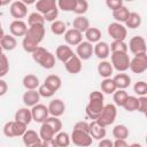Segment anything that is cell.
Instances as JSON below:
<instances>
[{
	"label": "cell",
	"instance_id": "obj_1",
	"mask_svg": "<svg viewBox=\"0 0 147 147\" xmlns=\"http://www.w3.org/2000/svg\"><path fill=\"white\" fill-rule=\"evenodd\" d=\"M44 37H45L44 24H37V25L29 26L28 31L23 38V41H22L23 49L25 52L32 54L39 47V44L42 41Z\"/></svg>",
	"mask_w": 147,
	"mask_h": 147
},
{
	"label": "cell",
	"instance_id": "obj_2",
	"mask_svg": "<svg viewBox=\"0 0 147 147\" xmlns=\"http://www.w3.org/2000/svg\"><path fill=\"white\" fill-rule=\"evenodd\" d=\"M88 103L86 106V115L95 121L99 118L103 107H105V103H103V94L102 92L100 91H93L90 95H88Z\"/></svg>",
	"mask_w": 147,
	"mask_h": 147
},
{
	"label": "cell",
	"instance_id": "obj_3",
	"mask_svg": "<svg viewBox=\"0 0 147 147\" xmlns=\"http://www.w3.org/2000/svg\"><path fill=\"white\" fill-rule=\"evenodd\" d=\"M32 59L45 69H52L55 65V56L44 47H38L32 53Z\"/></svg>",
	"mask_w": 147,
	"mask_h": 147
},
{
	"label": "cell",
	"instance_id": "obj_4",
	"mask_svg": "<svg viewBox=\"0 0 147 147\" xmlns=\"http://www.w3.org/2000/svg\"><path fill=\"white\" fill-rule=\"evenodd\" d=\"M116 115H117V109H116V106L113 105V103H108V105H105L100 116L98 119H95L99 124H101L102 126H108L110 124L114 123L115 118H116Z\"/></svg>",
	"mask_w": 147,
	"mask_h": 147
},
{
	"label": "cell",
	"instance_id": "obj_5",
	"mask_svg": "<svg viewBox=\"0 0 147 147\" xmlns=\"http://www.w3.org/2000/svg\"><path fill=\"white\" fill-rule=\"evenodd\" d=\"M111 65L118 72H124L130 68V57L127 53H111Z\"/></svg>",
	"mask_w": 147,
	"mask_h": 147
},
{
	"label": "cell",
	"instance_id": "obj_6",
	"mask_svg": "<svg viewBox=\"0 0 147 147\" xmlns=\"http://www.w3.org/2000/svg\"><path fill=\"white\" fill-rule=\"evenodd\" d=\"M26 126L25 124H22L20 122L16 121H10L7 122L3 126V134L8 138H13V137H21L25 133L26 131Z\"/></svg>",
	"mask_w": 147,
	"mask_h": 147
},
{
	"label": "cell",
	"instance_id": "obj_7",
	"mask_svg": "<svg viewBox=\"0 0 147 147\" xmlns=\"http://www.w3.org/2000/svg\"><path fill=\"white\" fill-rule=\"evenodd\" d=\"M134 74H142L147 70V54L139 53L136 54L132 60H130V68Z\"/></svg>",
	"mask_w": 147,
	"mask_h": 147
},
{
	"label": "cell",
	"instance_id": "obj_8",
	"mask_svg": "<svg viewBox=\"0 0 147 147\" xmlns=\"http://www.w3.org/2000/svg\"><path fill=\"white\" fill-rule=\"evenodd\" d=\"M108 34L116 41H124L127 36V30L121 23L114 22L108 25Z\"/></svg>",
	"mask_w": 147,
	"mask_h": 147
},
{
	"label": "cell",
	"instance_id": "obj_9",
	"mask_svg": "<svg viewBox=\"0 0 147 147\" xmlns=\"http://www.w3.org/2000/svg\"><path fill=\"white\" fill-rule=\"evenodd\" d=\"M70 140L74 142V145L79 147H88L92 145V137L90 136V133H85L82 131L72 130Z\"/></svg>",
	"mask_w": 147,
	"mask_h": 147
},
{
	"label": "cell",
	"instance_id": "obj_10",
	"mask_svg": "<svg viewBox=\"0 0 147 147\" xmlns=\"http://www.w3.org/2000/svg\"><path fill=\"white\" fill-rule=\"evenodd\" d=\"M31 115H32V119L37 123H44L46 121V118L48 117V108L45 105L38 103L36 106L32 107L31 109Z\"/></svg>",
	"mask_w": 147,
	"mask_h": 147
},
{
	"label": "cell",
	"instance_id": "obj_11",
	"mask_svg": "<svg viewBox=\"0 0 147 147\" xmlns=\"http://www.w3.org/2000/svg\"><path fill=\"white\" fill-rule=\"evenodd\" d=\"M127 48H130L131 53H133L134 55L139 54V53H146V41L142 37L136 36L130 39Z\"/></svg>",
	"mask_w": 147,
	"mask_h": 147
},
{
	"label": "cell",
	"instance_id": "obj_12",
	"mask_svg": "<svg viewBox=\"0 0 147 147\" xmlns=\"http://www.w3.org/2000/svg\"><path fill=\"white\" fill-rule=\"evenodd\" d=\"M10 15L16 18V20H21L23 17L26 16L28 14V8H26V5L23 2V1H14L11 2L10 5Z\"/></svg>",
	"mask_w": 147,
	"mask_h": 147
},
{
	"label": "cell",
	"instance_id": "obj_13",
	"mask_svg": "<svg viewBox=\"0 0 147 147\" xmlns=\"http://www.w3.org/2000/svg\"><path fill=\"white\" fill-rule=\"evenodd\" d=\"M77 56L80 60H88L93 55V45L88 41H82L76 48Z\"/></svg>",
	"mask_w": 147,
	"mask_h": 147
},
{
	"label": "cell",
	"instance_id": "obj_14",
	"mask_svg": "<svg viewBox=\"0 0 147 147\" xmlns=\"http://www.w3.org/2000/svg\"><path fill=\"white\" fill-rule=\"evenodd\" d=\"M48 114H51L53 117H60L63 115L65 110V105L61 99H54L48 105Z\"/></svg>",
	"mask_w": 147,
	"mask_h": 147
},
{
	"label": "cell",
	"instance_id": "obj_15",
	"mask_svg": "<svg viewBox=\"0 0 147 147\" xmlns=\"http://www.w3.org/2000/svg\"><path fill=\"white\" fill-rule=\"evenodd\" d=\"M9 30L13 37H24L28 31V26L22 20H15L10 23Z\"/></svg>",
	"mask_w": 147,
	"mask_h": 147
},
{
	"label": "cell",
	"instance_id": "obj_16",
	"mask_svg": "<svg viewBox=\"0 0 147 147\" xmlns=\"http://www.w3.org/2000/svg\"><path fill=\"white\" fill-rule=\"evenodd\" d=\"M64 40L68 45L77 46L83 41V33H80L75 29H69L64 33Z\"/></svg>",
	"mask_w": 147,
	"mask_h": 147
},
{
	"label": "cell",
	"instance_id": "obj_17",
	"mask_svg": "<svg viewBox=\"0 0 147 147\" xmlns=\"http://www.w3.org/2000/svg\"><path fill=\"white\" fill-rule=\"evenodd\" d=\"M64 67H65V70L69 72V74H78L82 70V60L77 56V55H72V57H70L65 63H64Z\"/></svg>",
	"mask_w": 147,
	"mask_h": 147
},
{
	"label": "cell",
	"instance_id": "obj_18",
	"mask_svg": "<svg viewBox=\"0 0 147 147\" xmlns=\"http://www.w3.org/2000/svg\"><path fill=\"white\" fill-rule=\"evenodd\" d=\"M90 136L92 137V139H96V140L103 139L106 137L105 126L99 124L96 121H92V123H90Z\"/></svg>",
	"mask_w": 147,
	"mask_h": 147
},
{
	"label": "cell",
	"instance_id": "obj_19",
	"mask_svg": "<svg viewBox=\"0 0 147 147\" xmlns=\"http://www.w3.org/2000/svg\"><path fill=\"white\" fill-rule=\"evenodd\" d=\"M36 8L39 11V14L45 15L48 11L57 8V5L55 0H39L36 2Z\"/></svg>",
	"mask_w": 147,
	"mask_h": 147
},
{
	"label": "cell",
	"instance_id": "obj_20",
	"mask_svg": "<svg viewBox=\"0 0 147 147\" xmlns=\"http://www.w3.org/2000/svg\"><path fill=\"white\" fill-rule=\"evenodd\" d=\"M110 49H109V45L105 41H99L96 42L95 46H93V54H95V56L98 59L105 60L109 56Z\"/></svg>",
	"mask_w": 147,
	"mask_h": 147
},
{
	"label": "cell",
	"instance_id": "obj_21",
	"mask_svg": "<svg viewBox=\"0 0 147 147\" xmlns=\"http://www.w3.org/2000/svg\"><path fill=\"white\" fill-rule=\"evenodd\" d=\"M72 55H74L72 49L67 45H60L55 51V56L62 63H65L70 57H72Z\"/></svg>",
	"mask_w": 147,
	"mask_h": 147
},
{
	"label": "cell",
	"instance_id": "obj_22",
	"mask_svg": "<svg viewBox=\"0 0 147 147\" xmlns=\"http://www.w3.org/2000/svg\"><path fill=\"white\" fill-rule=\"evenodd\" d=\"M39 100H40V95L36 90H30V91L26 90V92L23 94V102L26 107H33L38 105Z\"/></svg>",
	"mask_w": 147,
	"mask_h": 147
},
{
	"label": "cell",
	"instance_id": "obj_23",
	"mask_svg": "<svg viewBox=\"0 0 147 147\" xmlns=\"http://www.w3.org/2000/svg\"><path fill=\"white\" fill-rule=\"evenodd\" d=\"M22 139H23V144L25 145V147H31L38 142H41L39 134L33 130H26L25 133L22 136Z\"/></svg>",
	"mask_w": 147,
	"mask_h": 147
},
{
	"label": "cell",
	"instance_id": "obj_24",
	"mask_svg": "<svg viewBox=\"0 0 147 147\" xmlns=\"http://www.w3.org/2000/svg\"><path fill=\"white\" fill-rule=\"evenodd\" d=\"M15 121L20 122L22 124L28 125L31 121H32V115H31V110L28 107H23L20 108L16 113H15Z\"/></svg>",
	"mask_w": 147,
	"mask_h": 147
},
{
	"label": "cell",
	"instance_id": "obj_25",
	"mask_svg": "<svg viewBox=\"0 0 147 147\" xmlns=\"http://www.w3.org/2000/svg\"><path fill=\"white\" fill-rule=\"evenodd\" d=\"M44 85H46L51 91L55 93L57 90H60L62 85V80L57 75H48L44 80Z\"/></svg>",
	"mask_w": 147,
	"mask_h": 147
},
{
	"label": "cell",
	"instance_id": "obj_26",
	"mask_svg": "<svg viewBox=\"0 0 147 147\" xmlns=\"http://www.w3.org/2000/svg\"><path fill=\"white\" fill-rule=\"evenodd\" d=\"M113 80H114V83H115L117 90H125V88L129 87L130 84H131V78H130V76H129L127 74H123V72H122V74H117V75L113 78Z\"/></svg>",
	"mask_w": 147,
	"mask_h": 147
},
{
	"label": "cell",
	"instance_id": "obj_27",
	"mask_svg": "<svg viewBox=\"0 0 147 147\" xmlns=\"http://www.w3.org/2000/svg\"><path fill=\"white\" fill-rule=\"evenodd\" d=\"M72 26H74L72 29H75V30L79 31L80 33H83V32H85V31L90 28V21H88L87 17L80 15V16H77V17L74 20Z\"/></svg>",
	"mask_w": 147,
	"mask_h": 147
},
{
	"label": "cell",
	"instance_id": "obj_28",
	"mask_svg": "<svg viewBox=\"0 0 147 147\" xmlns=\"http://www.w3.org/2000/svg\"><path fill=\"white\" fill-rule=\"evenodd\" d=\"M23 86L26 90H36L37 87H39V78L33 75V74H29L26 76L23 77Z\"/></svg>",
	"mask_w": 147,
	"mask_h": 147
},
{
	"label": "cell",
	"instance_id": "obj_29",
	"mask_svg": "<svg viewBox=\"0 0 147 147\" xmlns=\"http://www.w3.org/2000/svg\"><path fill=\"white\" fill-rule=\"evenodd\" d=\"M0 46L5 51H13L17 46V41H16L15 37H13L10 34H5L0 39Z\"/></svg>",
	"mask_w": 147,
	"mask_h": 147
},
{
	"label": "cell",
	"instance_id": "obj_30",
	"mask_svg": "<svg viewBox=\"0 0 147 147\" xmlns=\"http://www.w3.org/2000/svg\"><path fill=\"white\" fill-rule=\"evenodd\" d=\"M98 72L103 78H110L113 75V65L108 61H101L98 64Z\"/></svg>",
	"mask_w": 147,
	"mask_h": 147
},
{
	"label": "cell",
	"instance_id": "obj_31",
	"mask_svg": "<svg viewBox=\"0 0 147 147\" xmlns=\"http://www.w3.org/2000/svg\"><path fill=\"white\" fill-rule=\"evenodd\" d=\"M85 37L90 44L92 42H99L101 39V31L98 28H88L85 31Z\"/></svg>",
	"mask_w": 147,
	"mask_h": 147
},
{
	"label": "cell",
	"instance_id": "obj_32",
	"mask_svg": "<svg viewBox=\"0 0 147 147\" xmlns=\"http://www.w3.org/2000/svg\"><path fill=\"white\" fill-rule=\"evenodd\" d=\"M141 24V16L138 13H130L126 22H125V28L129 29H137Z\"/></svg>",
	"mask_w": 147,
	"mask_h": 147
},
{
	"label": "cell",
	"instance_id": "obj_33",
	"mask_svg": "<svg viewBox=\"0 0 147 147\" xmlns=\"http://www.w3.org/2000/svg\"><path fill=\"white\" fill-rule=\"evenodd\" d=\"M129 15H130V11H129V9L125 6H122L117 10L113 11V17L116 20L117 23H121V22H124L125 23L126 20H127V17H129Z\"/></svg>",
	"mask_w": 147,
	"mask_h": 147
},
{
	"label": "cell",
	"instance_id": "obj_34",
	"mask_svg": "<svg viewBox=\"0 0 147 147\" xmlns=\"http://www.w3.org/2000/svg\"><path fill=\"white\" fill-rule=\"evenodd\" d=\"M113 136L116 139L125 140L129 137V129L123 124H118L113 129Z\"/></svg>",
	"mask_w": 147,
	"mask_h": 147
},
{
	"label": "cell",
	"instance_id": "obj_35",
	"mask_svg": "<svg viewBox=\"0 0 147 147\" xmlns=\"http://www.w3.org/2000/svg\"><path fill=\"white\" fill-rule=\"evenodd\" d=\"M55 136V132L52 130V127L49 125H47L46 123H42L41 124V127H40V132H39V137L42 141L45 140H49V139H53Z\"/></svg>",
	"mask_w": 147,
	"mask_h": 147
},
{
	"label": "cell",
	"instance_id": "obj_36",
	"mask_svg": "<svg viewBox=\"0 0 147 147\" xmlns=\"http://www.w3.org/2000/svg\"><path fill=\"white\" fill-rule=\"evenodd\" d=\"M54 140L59 147H68L70 145V141H71L69 134L67 132H61V131L55 134Z\"/></svg>",
	"mask_w": 147,
	"mask_h": 147
},
{
	"label": "cell",
	"instance_id": "obj_37",
	"mask_svg": "<svg viewBox=\"0 0 147 147\" xmlns=\"http://www.w3.org/2000/svg\"><path fill=\"white\" fill-rule=\"evenodd\" d=\"M117 90L113 78H105L102 82H101V91L103 93H107V94H111L114 93L115 91Z\"/></svg>",
	"mask_w": 147,
	"mask_h": 147
},
{
	"label": "cell",
	"instance_id": "obj_38",
	"mask_svg": "<svg viewBox=\"0 0 147 147\" xmlns=\"http://www.w3.org/2000/svg\"><path fill=\"white\" fill-rule=\"evenodd\" d=\"M51 31H52L54 34H56V36L64 34L65 31H67V25H65V23L62 22V21H54V22H52Z\"/></svg>",
	"mask_w": 147,
	"mask_h": 147
},
{
	"label": "cell",
	"instance_id": "obj_39",
	"mask_svg": "<svg viewBox=\"0 0 147 147\" xmlns=\"http://www.w3.org/2000/svg\"><path fill=\"white\" fill-rule=\"evenodd\" d=\"M44 123L49 125L52 127V130L55 132V134L59 133L61 131V129H62V122L59 119V117H53V116L52 117H47Z\"/></svg>",
	"mask_w": 147,
	"mask_h": 147
},
{
	"label": "cell",
	"instance_id": "obj_40",
	"mask_svg": "<svg viewBox=\"0 0 147 147\" xmlns=\"http://www.w3.org/2000/svg\"><path fill=\"white\" fill-rule=\"evenodd\" d=\"M109 49L111 51V53H127V45L124 41H116L114 40L110 44Z\"/></svg>",
	"mask_w": 147,
	"mask_h": 147
},
{
	"label": "cell",
	"instance_id": "obj_41",
	"mask_svg": "<svg viewBox=\"0 0 147 147\" xmlns=\"http://www.w3.org/2000/svg\"><path fill=\"white\" fill-rule=\"evenodd\" d=\"M56 5L57 8L62 9L63 11H74L76 6V0H59Z\"/></svg>",
	"mask_w": 147,
	"mask_h": 147
},
{
	"label": "cell",
	"instance_id": "obj_42",
	"mask_svg": "<svg viewBox=\"0 0 147 147\" xmlns=\"http://www.w3.org/2000/svg\"><path fill=\"white\" fill-rule=\"evenodd\" d=\"M127 96H129V94H127L124 90H116V91L114 92V101H115V103H116L117 106H119V107H123V105H124V102L126 101Z\"/></svg>",
	"mask_w": 147,
	"mask_h": 147
},
{
	"label": "cell",
	"instance_id": "obj_43",
	"mask_svg": "<svg viewBox=\"0 0 147 147\" xmlns=\"http://www.w3.org/2000/svg\"><path fill=\"white\" fill-rule=\"evenodd\" d=\"M123 108L126 111H134V110H137V108H138V98L129 95L126 101L123 105Z\"/></svg>",
	"mask_w": 147,
	"mask_h": 147
},
{
	"label": "cell",
	"instance_id": "obj_44",
	"mask_svg": "<svg viewBox=\"0 0 147 147\" xmlns=\"http://www.w3.org/2000/svg\"><path fill=\"white\" fill-rule=\"evenodd\" d=\"M9 71V60L8 57L2 53L0 54V78L6 76Z\"/></svg>",
	"mask_w": 147,
	"mask_h": 147
},
{
	"label": "cell",
	"instance_id": "obj_45",
	"mask_svg": "<svg viewBox=\"0 0 147 147\" xmlns=\"http://www.w3.org/2000/svg\"><path fill=\"white\" fill-rule=\"evenodd\" d=\"M88 9V3L86 0H76V6L74 9V13L78 14V16L83 15L84 13H86Z\"/></svg>",
	"mask_w": 147,
	"mask_h": 147
},
{
	"label": "cell",
	"instance_id": "obj_46",
	"mask_svg": "<svg viewBox=\"0 0 147 147\" xmlns=\"http://www.w3.org/2000/svg\"><path fill=\"white\" fill-rule=\"evenodd\" d=\"M28 23L29 25H37V24H44L45 23V20L42 17L41 14L39 13H31L28 17Z\"/></svg>",
	"mask_w": 147,
	"mask_h": 147
},
{
	"label": "cell",
	"instance_id": "obj_47",
	"mask_svg": "<svg viewBox=\"0 0 147 147\" xmlns=\"http://www.w3.org/2000/svg\"><path fill=\"white\" fill-rule=\"evenodd\" d=\"M133 91H134L136 94H138L140 96H145L147 94V84L144 80H139L134 84Z\"/></svg>",
	"mask_w": 147,
	"mask_h": 147
},
{
	"label": "cell",
	"instance_id": "obj_48",
	"mask_svg": "<svg viewBox=\"0 0 147 147\" xmlns=\"http://www.w3.org/2000/svg\"><path fill=\"white\" fill-rule=\"evenodd\" d=\"M74 130L75 131H82V132H85V133H90V124L85 121L77 122L74 125Z\"/></svg>",
	"mask_w": 147,
	"mask_h": 147
},
{
	"label": "cell",
	"instance_id": "obj_49",
	"mask_svg": "<svg viewBox=\"0 0 147 147\" xmlns=\"http://www.w3.org/2000/svg\"><path fill=\"white\" fill-rule=\"evenodd\" d=\"M106 6L109 9H111V11H115V10H117L118 8H121L123 6V1L122 0H107Z\"/></svg>",
	"mask_w": 147,
	"mask_h": 147
},
{
	"label": "cell",
	"instance_id": "obj_50",
	"mask_svg": "<svg viewBox=\"0 0 147 147\" xmlns=\"http://www.w3.org/2000/svg\"><path fill=\"white\" fill-rule=\"evenodd\" d=\"M38 93L40 96H44V98H51L54 95V92L51 91L46 85H39V90H38Z\"/></svg>",
	"mask_w": 147,
	"mask_h": 147
},
{
	"label": "cell",
	"instance_id": "obj_51",
	"mask_svg": "<svg viewBox=\"0 0 147 147\" xmlns=\"http://www.w3.org/2000/svg\"><path fill=\"white\" fill-rule=\"evenodd\" d=\"M138 111L145 114L147 111V98L146 96H140L138 98V108H137Z\"/></svg>",
	"mask_w": 147,
	"mask_h": 147
},
{
	"label": "cell",
	"instance_id": "obj_52",
	"mask_svg": "<svg viewBox=\"0 0 147 147\" xmlns=\"http://www.w3.org/2000/svg\"><path fill=\"white\" fill-rule=\"evenodd\" d=\"M57 15H59V9H57V8H55V9H53V10L48 11L47 14L42 15V17H44V20H45V21H48V22H54V21H56L55 18L57 17Z\"/></svg>",
	"mask_w": 147,
	"mask_h": 147
},
{
	"label": "cell",
	"instance_id": "obj_53",
	"mask_svg": "<svg viewBox=\"0 0 147 147\" xmlns=\"http://www.w3.org/2000/svg\"><path fill=\"white\" fill-rule=\"evenodd\" d=\"M8 91V85L3 79H0V96L5 95Z\"/></svg>",
	"mask_w": 147,
	"mask_h": 147
},
{
	"label": "cell",
	"instance_id": "obj_54",
	"mask_svg": "<svg viewBox=\"0 0 147 147\" xmlns=\"http://www.w3.org/2000/svg\"><path fill=\"white\" fill-rule=\"evenodd\" d=\"M98 147H114V144L109 139H101L99 145H98Z\"/></svg>",
	"mask_w": 147,
	"mask_h": 147
},
{
	"label": "cell",
	"instance_id": "obj_55",
	"mask_svg": "<svg viewBox=\"0 0 147 147\" xmlns=\"http://www.w3.org/2000/svg\"><path fill=\"white\" fill-rule=\"evenodd\" d=\"M113 144H114V147H129V144L122 139H116Z\"/></svg>",
	"mask_w": 147,
	"mask_h": 147
},
{
	"label": "cell",
	"instance_id": "obj_56",
	"mask_svg": "<svg viewBox=\"0 0 147 147\" xmlns=\"http://www.w3.org/2000/svg\"><path fill=\"white\" fill-rule=\"evenodd\" d=\"M42 146H44V147H59V146L56 145L54 138H53V139H49V140L42 141Z\"/></svg>",
	"mask_w": 147,
	"mask_h": 147
},
{
	"label": "cell",
	"instance_id": "obj_57",
	"mask_svg": "<svg viewBox=\"0 0 147 147\" xmlns=\"http://www.w3.org/2000/svg\"><path fill=\"white\" fill-rule=\"evenodd\" d=\"M5 36V32H3V29H2V25H1V21H0V39Z\"/></svg>",
	"mask_w": 147,
	"mask_h": 147
},
{
	"label": "cell",
	"instance_id": "obj_58",
	"mask_svg": "<svg viewBox=\"0 0 147 147\" xmlns=\"http://www.w3.org/2000/svg\"><path fill=\"white\" fill-rule=\"evenodd\" d=\"M129 147H142L140 144H137V142H134V144H131V145H129Z\"/></svg>",
	"mask_w": 147,
	"mask_h": 147
},
{
	"label": "cell",
	"instance_id": "obj_59",
	"mask_svg": "<svg viewBox=\"0 0 147 147\" xmlns=\"http://www.w3.org/2000/svg\"><path fill=\"white\" fill-rule=\"evenodd\" d=\"M31 147H44V146H42V141H41V142H38V144H36V145H33V146H31Z\"/></svg>",
	"mask_w": 147,
	"mask_h": 147
},
{
	"label": "cell",
	"instance_id": "obj_60",
	"mask_svg": "<svg viewBox=\"0 0 147 147\" xmlns=\"http://www.w3.org/2000/svg\"><path fill=\"white\" fill-rule=\"evenodd\" d=\"M6 3H8V1H5V2H3V1H0V7H1L2 5H6Z\"/></svg>",
	"mask_w": 147,
	"mask_h": 147
},
{
	"label": "cell",
	"instance_id": "obj_61",
	"mask_svg": "<svg viewBox=\"0 0 147 147\" xmlns=\"http://www.w3.org/2000/svg\"><path fill=\"white\" fill-rule=\"evenodd\" d=\"M0 54H2V48H1V46H0Z\"/></svg>",
	"mask_w": 147,
	"mask_h": 147
}]
</instances>
